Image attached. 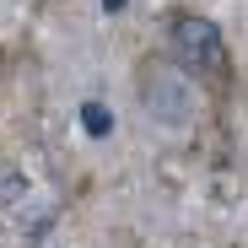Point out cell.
Wrapping results in <instances>:
<instances>
[{"mask_svg": "<svg viewBox=\"0 0 248 248\" xmlns=\"http://www.w3.org/2000/svg\"><path fill=\"white\" fill-rule=\"evenodd\" d=\"M162 38H168V54L200 92H211V97H227L237 87V70H232V49H227V38L211 16H200L189 6H173L168 16H162Z\"/></svg>", "mask_w": 248, "mask_h": 248, "instance_id": "6da1fadb", "label": "cell"}, {"mask_svg": "<svg viewBox=\"0 0 248 248\" xmlns=\"http://www.w3.org/2000/svg\"><path fill=\"white\" fill-rule=\"evenodd\" d=\"M135 103H140V119L162 135H189L194 119H200V103L205 92L168 60V54H140L135 60Z\"/></svg>", "mask_w": 248, "mask_h": 248, "instance_id": "7a4b0ae2", "label": "cell"}, {"mask_svg": "<svg viewBox=\"0 0 248 248\" xmlns=\"http://www.w3.org/2000/svg\"><path fill=\"white\" fill-rule=\"evenodd\" d=\"M103 6H108V11H124V0H103Z\"/></svg>", "mask_w": 248, "mask_h": 248, "instance_id": "3957f363", "label": "cell"}]
</instances>
